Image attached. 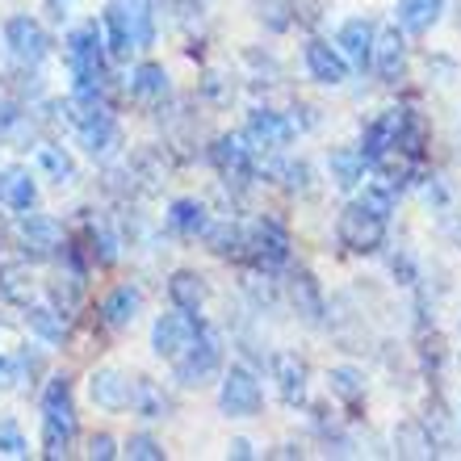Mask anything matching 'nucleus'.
I'll use <instances>...</instances> for the list:
<instances>
[{
    "mask_svg": "<svg viewBox=\"0 0 461 461\" xmlns=\"http://www.w3.org/2000/svg\"><path fill=\"white\" fill-rule=\"evenodd\" d=\"M63 59H68V72H72V97H80V101L105 97L110 59H105V34H101L97 22H85V25H72V30H68V38H63Z\"/></svg>",
    "mask_w": 461,
    "mask_h": 461,
    "instance_id": "obj_1",
    "label": "nucleus"
},
{
    "mask_svg": "<svg viewBox=\"0 0 461 461\" xmlns=\"http://www.w3.org/2000/svg\"><path fill=\"white\" fill-rule=\"evenodd\" d=\"M42 457L59 461L72 453L76 445V399H72V382L68 377H50L42 386Z\"/></svg>",
    "mask_w": 461,
    "mask_h": 461,
    "instance_id": "obj_2",
    "label": "nucleus"
},
{
    "mask_svg": "<svg viewBox=\"0 0 461 461\" xmlns=\"http://www.w3.org/2000/svg\"><path fill=\"white\" fill-rule=\"evenodd\" d=\"M172 374L185 390H202L214 377H222V336L214 328H202L194 336V344L172 361Z\"/></svg>",
    "mask_w": 461,
    "mask_h": 461,
    "instance_id": "obj_3",
    "label": "nucleus"
},
{
    "mask_svg": "<svg viewBox=\"0 0 461 461\" xmlns=\"http://www.w3.org/2000/svg\"><path fill=\"white\" fill-rule=\"evenodd\" d=\"M386 219H377L374 210H365L361 202H348L340 210V219H336V240L357 256H374L386 248Z\"/></svg>",
    "mask_w": 461,
    "mask_h": 461,
    "instance_id": "obj_4",
    "label": "nucleus"
},
{
    "mask_svg": "<svg viewBox=\"0 0 461 461\" xmlns=\"http://www.w3.org/2000/svg\"><path fill=\"white\" fill-rule=\"evenodd\" d=\"M17 243H22V256L30 265H42V260H59L68 248V235H63L59 219L25 210V214H17Z\"/></svg>",
    "mask_w": 461,
    "mask_h": 461,
    "instance_id": "obj_5",
    "label": "nucleus"
},
{
    "mask_svg": "<svg viewBox=\"0 0 461 461\" xmlns=\"http://www.w3.org/2000/svg\"><path fill=\"white\" fill-rule=\"evenodd\" d=\"M219 407H222V415H230V420H252V415H260V407H265V386H260V377H256L248 365L222 369Z\"/></svg>",
    "mask_w": 461,
    "mask_h": 461,
    "instance_id": "obj_6",
    "label": "nucleus"
},
{
    "mask_svg": "<svg viewBox=\"0 0 461 461\" xmlns=\"http://www.w3.org/2000/svg\"><path fill=\"white\" fill-rule=\"evenodd\" d=\"M210 159H214V168L235 185H252L256 176H260V147H256L243 131L219 134L214 147H210Z\"/></svg>",
    "mask_w": 461,
    "mask_h": 461,
    "instance_id": "obj_7",
    "label": "nucleus"
},
{
    "mask_svg": "<svg viewBox=\"0 0 461 461\" xmlns=\"http://www.w3.org/2000/svg\"><path fill=\"white\" fill-rule=\"evenodd\" d=\"M290 230L281 227L277 219H256L248 227V240H243V256L252 260L260 273H277V268L290 265Z\"/></svg>",
    "mask_w": 461,
    "mask_h": 461,
    "instance_id": "obj_8",
    "label": "nucleus"
},
{
    "mask_svg": "<svg viewBox=\"0 0 461 461\" xmlns=\"http://www.w3.org/2000/svg\"><path fill=\"white\" fill-rule=\"evenodd\" d=\"M202 328H206V323H202V315H197V311L172 306V311H164V315L151 323V352H156V357H164V361H176V357L194 344V336Z\"/></svg>",
    "mask_w": 461,
    "mask_h": 461,
    "instance_id": "obj_9",
    "label": "nucleus"
},
{
    "mask_svg": "<svg viewBox=\"0 0 461 461\" xmlns=\"http://www.w3.org/2000/svg\"><path fill=\"white\" fill-rule=\"evenodd\" d=\"M402 118H407V110H402V105H390V110H382L361 131V156H365V164H369V172H382L390 159H394Z\"/></svg>",
    "mask_w": 461,
    "mask_h": 461,
    "instance_id": "obj_10",
    "label": "nucleus"
},
{
    "mask_svg": "<svg viewBox=\"0 0 461 461\" xmlns=\"http://www.w3.org/2000/svg\"><path fill=\"white\" fill-rule=\"evenodd\" d=\"M5 47H9V55L17 63L38 68V63L50 55V34L42 30L38 17H30V13H13L9 22H5Z\"/></svg>",
    "mask_w": 461,
    "mask_h": 461,
    "instance_id": "obj_11",
    "label": "nucleus"
},
{
    "mask_svg": "<svg viewBox=\"0 0 461 461\" xmlns=\"http://www.w3.org/2000/svg\"><path fill=\"white\" fill-rule=\"evenodd\" d=\"M88 399H93V407H101V411H131V399H134V377L126 374V369H118V365H105V369H93V377H88Z\"/></svg>",
    "mask_w": 461,
    "mask_h": 461,
    "instance_id": "obj_12",
    "label": "nucleus"
},
{
    "mask_svg": "<svg viewBox=\"0 0 461 461\" xmlns=\"http://www.w3.org/2000/svg\"><path fill=\"white\" fill-rule=\"evenodd\" d=\"M243 134H248L260 151H281V147H290L294 139H298V126H294L285 113L268 110V105H256V110L248 113V122H243Z\"/></svg>",
    "mask_w": 461,
    "mask_h": 461,
    "instance_id": "obj_13",
    "label": "nucleus"
},
{
    "mask_svg": "<svg viewBox=\"0 0 461 461\" xmlns=\"http://www.w3.org/2000/svg\"><path fill=\"white\" fill-rule=\"evenodd\" d=\"M303 59H306V72H311V80L323 88H340L344 80H348L352 63L344 59L340 47H331L328 38H311L303 47Z\"/></svg>",
    "mask_w": 461,
    "mask_h": 461,
    "instance_id": "obj_14",
    "label": "nucleus"
},
{
    "mask_svg": "<svg viewBox=\"0 0 461 461\" xmlns=\"http://www.w3.org/2000/svg\"><path fill=\"white\" fill-rule=\"evenodd\" d=\"M374 38H377V25L369 17H348V22L336 30V47L344 50V59L365 72V68H374Z\"/></svg>",
    "mask_w": 461,
    "mask_h": 461,
    "instance_id": "obj_15",
    "label": "nucleus"
},
{
    "mask_svg": "<svg viewBox=\"0 0 461 461\" xmlns=\"http://www.w3.org/2000/svg\"><path fill=\"white\" fill-rule=\"evenodd\" d=\"M374 72L382 76L386 85L402 80V72H407V34H402L399 25L377 30V38H374Z\"/></svg>",
    "mask_w": 461,
    "mask_h": 461,
    "instance_id": "obj_16",
    "label": "nucleus"
},
{
    "mask_svg": "<svg viewBox=\"0 0 461 461\" xmlns=\"http://www.w3.org/2000/svg\"><path fill=\"white\" fill-rule=\"evenodd\" d=\"M445 9H449V0H399L394 5V25H399L402 34L424 38L440 25Z\"/></svg>",
    "mask_w": 461,
    "mask_h": 461,
    "instance_id": "obj_17",
    "label": "nucleus"
},
{
    "mask_svg": "<svg viewBox=\"0 0 461 461\" xmlns=\"http://www.w3.org/2000/svg\"><path fill=\"white\" fill-rule=\"evenodd\" d=\"M139 315H143V290H139L134 281H122V285H113V290L101 298V319H105V328L122 331V328H131Z\"/></svg>",
    "mask_w": 461,
    "mask_h": 461,
    "instance_id": "obj_18",
    "label": "nucleus"
},
{
    "mask_svg": "<svg viewBox=\"0 0 461 461\" xmlns=\"http://www.w3.org/2000/svg\"><path fill=\"white\" fill-rule=\"evenodd\" d=\"M0 206H9L13 214H25V210L38 206V185L30 176V168H0Z\"/></svg>",
    "mask_w": 461,
    "mask_h": 461,
    "instance_id": "obj_19",
    "label": "nucleus"
},
{
    "mask_svg": "<svg viewBox=\"0 0 461 461\" xmlns=\"http://www.w3.org/2000/svg\"><path fill=\"white\" fill-rule=\"evenodd\" d=\"M168 227L181 235V240H202L206 235V227L214 219H210V206L206 202H197V197H176V202H168Z\"/></svg>",
    "mask_w": 461,
    "mask_h": 461,
    "instance_id": "obj_20",
    "label": "nucleus"
},
{
    "mask_svg": "<svg viewBox=\"0 0 461 461\" xmlns=\"http://www.w3.org/2000/svg\"><path fill=\"white\" fill-rule=\"evenodd\" d=\"M365 172H369V164H365L361 147H336L328 156V176L340 194H357L365 185Z\"/></svg>",
    "mask_w": 461,
    "mask_h": 461,
    "instance_id": "obj_21",
    "label": "nucleus"
},
{
    "mask_svg": "<svg viewBox=\"0 0 461 461\" xmlns=\"http://www.w3.org/2000/svg\"><path fill=\"white\" fill-rule=\"evenodd\" d=\"M290 303H294V311H298L306 323H323V315H328L323 290H319V281L311 277L306 268H294L290 273Z\"/></svg>",
    "mask_w": 461,
    "mask_h": 461,
    "instance_id": "obj_22",
    "label": "nucleus"
},
{
    "mask_svg": "<svg viewBox=\"0 0 461 461\" xmlns=\"http://www.w3.org/2000/svg\"><path fill=\"white\" fill-rule=\"evenodd\" d=\"M273 377H277V394L285 407H306L311 382H306V365L298 357H277L273 361Z\"/></svg>",
    "mask_w": 461,
    "mask_h": 461,
    "instance_id": "obj_23",
    "label": "nucleus"
},
{
    "mask_svg": "<svg viewBox=\"0 0 461 461\" xmlns=\"http://www.w3.org/2000/svg\"><path fill=\"white\" fill-rule=\"evenodd\" d=\"M34 273H30V260H9V265H0V298L9 306H30L34 303Z\"/></svg>",
    "mask_w": 461,
    "mask_h": 461,
    "instance_id": "obj_24",
    "label": "nucleus"
},
{
    "mask_svg": "<svg viewBox=\"0 0 461 461\" xmlns=\"http://www.w3.org/2000/svg\"><path fill=\"white\" fill-rule=\"evenodd\" d=\"M101 34H105V50H110L113 59H131L134 50V34H131V17L122 9L118 0L105 5V17H101Z\"/></svg>",
    "mask_w": 461,
    "mask_h": 461,
    "instance_id": "obj_25",
    "label": "nucleus"
},
{
    "mask_svg": "<svg viewBox=\"0 0 461 461\" xmlns=\"http://www.w3.org/2000/svg\"><path fill=\"white\" fill-rule=\"evenodd\" d=\"M206 277L194 273V268H176L168 277V298L172 306H185V311H197L202 315V306H206Z\"/></svg>",
    "mask_w": 461,
    "mask_h": 461,
    "instance_id": "obj_26",
    "label": "nucleus"
},
{
    "mask_svg": "<svg viewBox=\"0 0 461 461\" xmlns=\"http://www.w3.org/2000/svg\"><path fill=\"white\" fill-rule=\"evenodd\" d=\"M34 159H38V172H42L47 181H55L59 189L76 185V159L68 156V147L63 143H42L34 151Z\"/></svg>",
    "mask_w": 461,
    "mask_h": 461,
    "instance_id": "obj_27",
    "label": "nucleus"
},
{
    "mask_svg": "<svg viewBox=\"0 0 461 461\" xmlns=\"http://www.w3.org/2000/svg\"><path fill=\"white\" fill-rule=\"evenodd\" d=\"M168 72L159 68V63H139L131 72V97L143 101V105H151V101H164L168 97Z\"/></svg>",
    "mask_w": 461,
    "mask_h": 461,
    "instance_id": "obj_28",
    "label": "nucleus"
},
{
    "mask_svg": "<svg viewBox=\"0 0 461 461\" xmlns=\"http://www.w3.org/2000/svg\"><path fill=\"white\" fill-rule=\"evenodd\" d=\"M399 185L386 181V176H377V181H365L361 185V194H357V202H361L365 210H374L377 219H394V210H399Z\"/></svg>",
    "mask_w": 461,
    "mask_h": 461,
    "instance_id": "obj_29",
    "label": "nucleus"
},
{
    "mask_svg": "<svg viewBox=\"0 0 461 461\" xmlns=\"http://www.w3.org/2000/svg\"><path fill=\"white\" fill-rule=\"evenodd\" d=\"M131 411L143 415V420H168L172 402L168 394L151 382V377H134V399H131Z\"/></svg>",
    "mask_w": 461,
    "mask_h": 461,
    "instance_id": "obj_30",
    "label": "nucleus"
},
{
    "mask_svg": "<svg viewBox=\"0 0 461 461\" xmlns=\"http://www.w3.org/2000/svg\"><path fill=\"white\" fill-rule=\"evenodd\" d=\"M126 17H131V34H134V50H147L156 42V0H118Z\"/></svg>",
    "mask_w": 461,
    "mask_h": 461,
    "instance_id": "obj_31",
    "label": "nucleus"
},
{
    "mask_svg": "<svg viewBox=\"0 0 461 461\" xmlns=\"http://www.w3.org/2000/svg\"><path fill=\"white\" fill-rule=\"evenodd\" d=\"M25 323L34 331L42 344H63V331H68V319L55 311V306H42V303H30L25 306Z\"/></svg>",
    "mask_w": 461,
    "mask_h": 461,
    "instance_id": "obj_32",
    "label": "nucleus"
},
{
    "mask_svg": "<svg viewBox=\"0 0 461 461\" xmlns=\"http://www.w3.org/2000/svg\"><path fill=\"white\" fill-rule=\"evenodd\" d=\"M206 248L214 256H243V240H248V227H240V222H230V219H214L206 227Z\"/></svg>",
    "mask_w": 461,
    "mask_h": 461,
    "instance_id": "obj_33",
    "label": "nucleus"
},
{
    "mask_svg": "<svg viewBox=\"0 0 461 461\" xmlns=\"http://www.w3.org/2000/svg\"><path fill=\"white\" fill-rule=\"evenodd\" d=\"M328 390L340 402L357 407V402L365 399V374L357 369V365H331V369H328Z\"/></svg>",
    "mask_w": 461,
    "mask_h": 461,
    "instance_id": "obj_34",
    "label": "nucleus"
},
{
    "mask_svg": "<svg viewBox=\"0 0 461 461\" xmlns=\"http://www.w3.org/2000/svg\"><path fill=\"white\" fill-rule=\"evenodd\" d=\"M85 230H88V256H93L97 265H113V260H118V235L110 230V222L97 219V214H88Z\"/></svg>",
    "mask_w": 461,
    "mask_h": 461,
    "instance_id": "obj_35",
    "label": "nucleus"
},
{
    "mask_svg": "<svg viewBox=\"0 0 461 461\" xmlns=\"http://www.w3.org/2000/svg\"><path fill=\"white\" fill-rule=\"evenodd\" d=\"M256 5V17L265 22V30L273 34H285L294 25V0H252Z\"/></svg>",
    "mask_w": 461,
    "mask_h": 461,
    "instance_id": "obj_36",
    "label": "nucleus"
},
{
    "mask_svg": "<svg viewBox=\"0 0 461 461\" xmlns=\"http://www.w3.org/2000/svg\"><path fill=\"white\" fill-rule=\"evenodd\" d=\"M394 445H399V453H415V457H428V453H432V437H424L420 424H402L399 432H394Z\"/></svg>",
    "mask_w": 461,
    "mask_h": 461,
    "instance_id": "obj_37",
    "label": "nucleus"
},
{
    "mask_svg": "<svg viewBox=\"0 0 461 461\" xmlns=\"http://www.w3.org/2000/svg\"><path fill=\"white\" fill-rule=\"evenodd\" d=\"M0 457H30V440L13 420H0Z\"/></svg>",
    "mask_w": 461,
    "mask_h": 461,
    "instance_id": "obj_38",
    "label": "nucleus"
},
{
    "mask_svg": "<svg viewBox=\"0 0 461 461\" xmlns=\"http://www.w3.org/2000/svg\"><path fill=\"white\" fill-rule=\"evenodd\" d=\"M281 176H285V189H290V194H311V189H315V172H311V164H303V159H298V164H281Z\"/></svg>",
    "mask_w": 461,
    "mask_h": 461,
    "instance_id": "obj_39",
    "label": "nucleus"
},
{
    "mask_svg": "<svg viewBox=\"0 0 461 461\" xmlns=\"http://www.w3.org/2000/svg\"><path fill=\"white\" fill-rule=\"evenodd\" d=\"M126 457H134V461H164V445H159L156 437H147V432H134V437L126 440Z\"/></svg>",
    "mask_w": 461,
    "mask_h": 461,
    "instance_id": "obj_40",
    "label": "nucleus"
},
{
    "mask_svg": "<svg viewBox=\"0 0 461 461\" xmlns=\"http://www.w3.org/2000/svg\"><path fill=\"white\" fill-rule=\"evenodd\" d=\"M88 457H101V461L118 457V440H113L110 432H97V437L88 440Z\"/></svg>",
    "mask_w": 461,
    "mask_h": 461,
    "instance_id": "obj_41",
    "label": "nucleus"
},
{
    "mask_svg": "<svg viewBox=\"0 0 461 461\" xmlns=\"http://www.w3.org/2000/svg\"><path fill=\"white\" fill-rule=\"evenodd\" d=\"M230 457H256V449H252V440H230Z\"/></svg>",
    "mask_w": 461,
    "mask_h": 461,
    "instance_id": "obj_42",
    "label": "nucleus"
},
{
    "mask_svg": "<svg viewBox=\"0 0 461 461\" xmlns=\"http://www.w3.org/2000/svg\"><path fill=\"white\" fill-rule=\"evenodd\" d=\"M0 386H9V357H0Z\"/></svg>",
    "mask_w": 461,
    "mask_h": 461,
    "instance_id": "obj_43",
    "label": "nucleus"
}]
</instances>
